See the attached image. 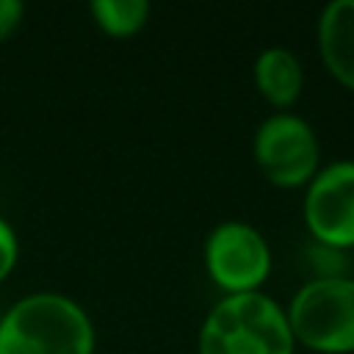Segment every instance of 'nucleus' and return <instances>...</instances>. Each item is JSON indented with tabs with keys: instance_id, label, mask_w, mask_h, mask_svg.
I'll list each match as a JSON object with an SVG mask.
<instances>
[{
	"instance_id": "nucleus-11",
	"label": "nucleus",
	"mask_w": 354,
	"mask_h": 354,
	"mask_svg": "<svg viewBox=\"0 0 354 354\" xmlns=\"http://www.w3.org/2000/svg\"><path fill=\"white\" fill-rule=\"evenodd\" d=\"M22 19H25L22 0H0V44L19 30Z\"/></svg>"
},
{
	"instance_id": "nucleus-8",
	"label": "nucleus",
	"mask_w": 354,
	"mask_h": 354,
	"mask_svg": "<svg viewBox=\"0 0 354 354\" xmlns=\"http://www.w3.org/2000/svg\"><path fill=\"white\" fill-rule=\"evenodd\" d=\"M252 77H254L257 94L274 111H290L304 91L301 58L285 44L263 47L252 64Z\"/></svg>"
},
{
	"instance_id": "nucleus-4",
	"label": "nucleus",
	"mask_w": 354,
	"mask_h": 354,
	"mask_svg": "<svg viewBox=\"0 0 354 354\" xmlns=\"http://www.w3.org/2000/svg\"><path fill=\"white\" fill-rule=\"evenodd\" d=\"M252 160L274 188L304 191L324 166L321 138L304 116L293 111H274L252 136Z\"/></svg>"
},
{
	"instance_id": "nucleus-1",
	"label": "nucleus",
	"mask_w": 354,
	"mask_h": 354,
	"mask_svg": "<svg viewBox=\"0 0 354 354\" xmlns=\"http://www.w3.org/2000/svg\"><path fill=\"white\" fill-rule=\"evenodd\" d=\"M88 310L66 293L33 290L0 313V354H94Z\"/></svg>"
},
{
	"instance_id": "nucleus-5",
	"label": "nucleus",
	"mask_w": 354,
	"mask_h": 354,
	"mask_svg": "<svg viewBox=\"0 0 354 354\" xmlns=\"http://www.w3.org/2000/svg\"><path fill=\"white\" fill-rule=\"evenodd\" d=\"M202 263L207 279L221 290V296L254 293L263 290L271 277L274 252L254 224L243 218H224L207 232Z\"/></svg>"
},
{
	"instance_id": "nucleus-6",
	"label": "nucleus",
	"mask_w": 354,
	"mask_h": 354,
	"mask_svg": "<svg viewBox=\"0 0 354 354\" xmlns=\"http://www.w3.org/2000/svg\"><path fill=\"white\" fill-rule=\"evenodd\" d=\"M301 216L318 246L354 249V160H329L318 169L304 188Z\"/></svg>"
},
{
	"instance_id": "nucleus-10",
	"label": "nucleus",
	"mask_w": 354,
	"mask_h": 354,
	"mask_svg": "<svg viewBox=\"0 0 354 354\" xmlns=\"http://www.w3.org/2000/svg\"><path fill=\"white\" fill-rule=\"evenodd\" d=\"M17 260H19L17 230L11 227V221L6 216H0V282H6L11 277V271L17 268Z\"/></svg>"
},
{
	"instance_id": "nucleus-7",
	"label": "nucleus",
	"mask_w": 354,
	"mask_h": 354,
	"mask_svg": "<svg viewBox=\"0 0 354 354\" xmlns=\"http://www.w3.org/2000/svg\"><path fill=\"white\" fill-rule=\"evenodd\" d=\"M315 44L324 69L354 91V0H329L315 22Z\"/></svg>"
},
{
	"instance_id": "nucleus-9",
	"label": "nucleus",
	"mask_w": 354,
	"mask_h": 354,
	"mask_svg": "<svg viewBox=\"0 0 354 354\" xmlns=\"http://www.w3.org/2000/svg\"><path fill=\"white\" fill-rule=\"evenodd\" d=\"M91 22L111 39H130L149 22L152 6L147 0H91Z\"/></svg>"
},
{
	"instance_id": "nucleus-2",
	"label": "nucleus",
	"mask_w": 354,
	"mask_h": 354,
	"mask_svg": "<svg viewBox=\"0 0 354 354\" xmlns=\"http://www.w3.org/2000/svg\"><path fill=\"white\" fill-rule=\"evenodd\" d=\"M196 354H296L285 304L266 290L221 296L199 324Z\"/></svg>"
},
{
	"instance_id": "nucleus-3",
	"label": "nucleus",
	"mask_w": 354,
	"mask_h": 354,
	"mask_svg": "<svg viewBox=\"0 0 354 354\" xmlns=\"http://www.w3.org/2000/svg\"><path fill=\"white\" fill-rule=\"evenodd\" d=\"M296 348L354 354V277H313L285 304Z\"/></svg>"
}]
</instances>
